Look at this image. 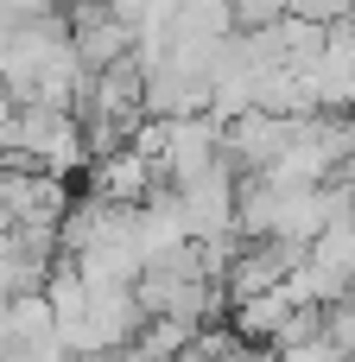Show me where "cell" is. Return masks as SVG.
Wrapping results in <instances>:
<instances>
[{
  "label": "cell",
  "instance_id": "1",
  "mask_svg": "<svg viewBox=\"0 0 355 362\" xmlns=\"http://www.w3.org/2000/svg\"><path fill=\"white\" fill-rule=\"evenodd\" d=\"M235 185H241L235 159H216L210 172H197V178H184V185H178V197H184V216H191V235H197V242H210V235H241V229H235Z\"/></svg>",
  "mask_w": 355,
  "mask_h": 362
},
{
  "label": "cell",
  "instance_id": "2",
  "mask_svg": "<svg viewBox=\"0 0 355 362\" xmlns=\"http://www.w3.org/2000/svg\"><path fill=\"white\" fill-rule=\"evenodd\" d=\"M83 185L89 191H102L108 204H140L152 185H165L159 172H152V159L127 140V146H114V153H95L89 165H83Z\"/></svg>",
  "mask_w": 355,
  "mask_h": 362
},
{
  "label": "cell",
  "instance_id": "3",
  "mask_svg": "<svg viewBox=\"0 0 355 362\" xmlns=\"http://www.w3.org/2000/svg\"><path fill=\"white\" fill-rule=\"evenodd\" d=\"M324 331H330V344H337V356H355V299H330L324 305Z\"/></svg>",
  "mask_w": 355,
  "mask_h": 362
},
{
  "label": "cell",
  "instance_id": "4",
  "mask_svg": "<svg viewBox=\"0 0 355 362\" xmlns=\"http://www.w3.org/2000/svg\"><path fill=\"white\" fill-rule=\"evenodd\" d=\"M349 299H355V274H349Z\"/></svg>",
  "mask_w": 355,
  "mask_h": 362
},
{
  "label": "cell",
  "instance_id": "5",
  "mask_svg": "<svg viewBox=\"0 0 355 362\" xmlns=\"http://www.w3.org/2000/svg\"><path fill=\"white\" fill-rule=\"evenodd\" d=\"M0 223H6V204H0Z\"/></svg>",
  "mask_w": 355,
  "mask_h": 362
}]
</instances>
